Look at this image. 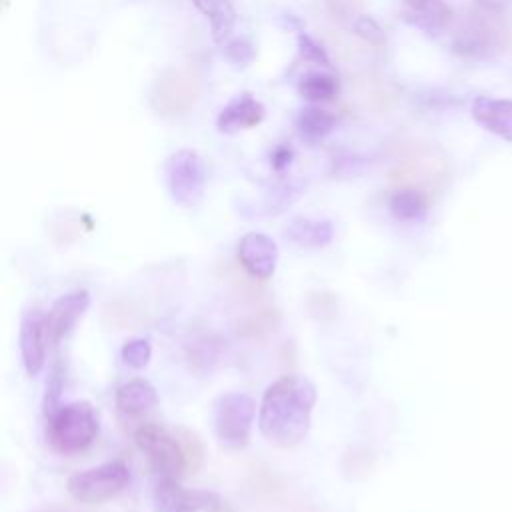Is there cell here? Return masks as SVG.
I'll list each match as a JSON object with an SVG mask.
<instances>
[{"mask_svg":"<svg viewBox=\"0 0 512 512\" xmlns=\"http://www.w3.org/2000/svg\"><path fill=\"white\" fill-rule=\"evenodd\" d=\"M176 436L180 440V446L184 450V458H186V468H190L192 472H196L202 464H204V444L202 440L186 428H178Z\"/></svg>","mask_w":512,"mask_h":512,"instance_id":"22","label":"cell"},{"mask_svg":"<svg viewBox=\"0 0 512 512\" xmlns=\"http://www.w3.org/2000/svg\"><path fill=\"white\" fill-rule=\"evenodd\" d=\"M256 416V402L244 392L222 394L214 402V434L218 442L230 450H240L248 444Z\"/></svg>","mask_w":512,"mask_h":512,"instance_id":"3","label":"cell"},{"mask_svg":"<svg viewBox=\"0 0 512 512\" xmlns=\"http://www.w3.org/2000/svg\"><path fill=\"white\" fill-rule=\"evenodd\" d=\"M336 126V116L324 108L318 106H308L302 108L296 116V128L302 138L316 142L328 136Z\"/></svg>","mask_w":512,"mask_h":512,"instance_id":"19","label":"cell"},{"mask_svg":"<svg viewBox=\"0 0 512 512\" xmlns=\"http://www.w3.org/2000/svg\"><path fill=\"white\" fill-rule=\"evenodd\" d=\"M316 386L300 374H286L274 380L260 402L258 428L274 446H298L312 424Z\"/></svg>","mask_w":512,"mask_h":512,"instance_id":"1","label":"cell"},{"mask_svg":"<svg viewBox=\"0 0 512 512\" xmlns=\"http://www.w3.org/2000/svg\"><path fill=\"white\" fill-rule=\"evenodd\" d=\"M292 162V150L288 146H278L272 152V166L274 170H284Z\"/></svg>","mask_w":512,"mask_h":512,"instance_id":"26","label":"cell"},{"mask_svg":"<svg viewBox=\"0 0 512 512\" xmlns=\"http://www.w3.org/2000/svg\"><path fill=\"white\" fill-rule=\"evenodd\" d=\"M50 344L48 328H46V312L42 310H26L20 318L18 346L20 358L26 374L30 378L38 376L46 364V348Z\"/></svg>","mask_w":512,"mask_h":512,"instance_id":"8","label":"cell"},{"mask_svg":"<svg viewBox=\"0 0 512 512\" xmlns=\"http://www.w3.org/2000/svg\"><path fill=\"white\" fill-rule=\"evenodd\" d=\"M336 90H338L336 80L330 74H322V72H310L302 76V80L298 82L300 96L312 102L330 100L336 94Z\"/></svg>","mask_w":512,"mask_h":512,"instance_id":"20","label":"cell"},{"mask_svg":"<svg viewBox=\"0 0 512 512\" xmlns=\"http://www.w3.org/2000/svg\"><path fill=\"white\" fill-rule=\"evenodd\" d=\"M128 484H130V468L120 460H112V462L72 474L66 482V488L74 500L86 502V504H98L114 498Z\"/></svg>","mask_w":512,"mask_h":512,"instance_id":"6","label":"cell"},{"mask_svg":"<svg viewBox=\"0 0 512 512\" xmlns=\"http://www.w3.org/2000/svg\"><path fill=\"white\" fill-rule=\"evenodd\" d=\"M218 504L212 492L182 488L174 478H160L154 488L156 512H210L216 510Z\"/></svg>","mask_w":512,"mask_h":512,"instance_id":"9","label":"cell"},{"mask_svg":"<svg viewBox=\"0 0 512 512\" xmlns=\"http://www.w3.org/2000/svg\"><path fill=\"white\" fill-rule=\"evenodd\" d=\"M354 32L360 36V38H364V40H368L370 44H382L384 42V30L378 26V22L374 20V18H370V16H360V18H356V22H354Z\"/></svg>","mask_w":512,"mask_h":512,"instance_id":"24","label":"cell"},{"mask_svg":"<svg viewBox=\"0 0 512 512\" xmlns=\"http://www.w3.org/2000/svg\"><path fill=\"white\" fill-rule=\"evenodd\" d=\"M262 118H264V106L250 92H240L220 110L216 118V126L220 132L232 134V132L246 130L260 124Z\"/></svg>","mask_w":512,"mask_h":512,"instance_id":"13","label":"cell"},{"mask_svg":"<svg viewBox=\"0 0 512 512\" xmlns=\"http://www.w3.org/2000/svg\"><path fill=\"white\" fill-rule=\"evenodd\" d=\"M286 238L300 248H324L334 238V226L330 220L294 218L286 226Z\"/></svg>","mask_w":512,"mask_h":512,"instance_id":"16","label":"cell"},{"mask_svg":"<svg viewBox=\"0 0 512 512\" xmlns=\"http://www.w3.org/2000/svg\"><path fill=\"white\" fill-rule=\"evenodd\" d=\"M120 356L126 366H130L134 370H142L152 358V346L146 338H132L122 344Z\"/></svg>","mask_w":512,"mask_h":512,"instance_id":"21","label":"cell"},{"mask_svg":"<svg viewBox=\"0 0 512 512\" xmlns=\"http://www.w3.org/2000/svg\"><path fill=\"white\" fill-rule=\"evenodd\" d=\"M114 402L122 414L138 416L156 406L158 394H156V388L148 380L134 378V380H128L126 384L118 386V390L114 394Z\"/></svg>","mask_w":512,"mask_h":512,"instance_id":"15","label":"cell"},{"mask_svg":"<svg viewBox=\"0 0 512 512\" xmlns=\"http://www.w3.org/2000/svg\"><path fill=\"white\" fill-rule=\"evenodd\" d=\"M90 306V294L86 290H74L54 300L46 312V328L50 344H58L78 324Z\"/></svg>","mask_w":512,"mask_h":512,"instance_id":"10","label":"cell"},{"mask_svg":"<svg viewBox=\"0 0 512 512\" xmlns=\"http://www.w3.org/2000/svg\"><path fill=\"white\" fill-rule=\"evenodd\" d=\"M238 258L254 278L268 280L278 264V246L262 232H248L240 238Z\"/></svg>","mask_w":512,"mask_h":512,"instance_id":"11","label":"cell"},{"mask_svg":"<svg viewBox=\"0 0 512 512\" xmlns=\"http://www.w3.org/2000/svg\"><path fill=\"white\" fill-rule=\"evenodd\" d=\"M298 52L308 62H314L320 66H330L326 50L308 34H298Z\"/></svg>","mask_w":512,"mask_h":512,"instance_id":"23","label":"cell"},{"mask_svg":"<svg viewBox=\"0 0 512 512\" xmlns=\"http://www.w3.org/2000/svg\"><path fill=\"white\" fill-rule=\"evenodd\" d=\"M472 118L480 128L512 142V100L476 96L472 102Z\"/></svg>","mask_w":512,"mask_h":512,"instance_id":"12","label":"cell"},{"mask_svg":"<svg viewBox=\"0 0 512 512\" xmlns=\"http://www.w3.org/2000/svg\"><path fill=\"white\" fill-rule=\"evenodd\" d=\"M98 432V414L86 400L60 404L46 412V440L64 456L88 450L98 438Z\"/></svg>","mask_w":512,"mask_h":512,"instance_id":"2","label":"cell"},{"mask_svg":"<svg viewBox=\"0 0 512 512\" xmlns=\"http://www.w3.org/2000/svg\"><path fill=\"white\" fill-rule=\"evenodd\" d=\"M404 18L428 34H438L448 26L452 10L444 0H406Z\"/></svg>","mask_w":512,"mask_h":512,"instance_id":"14","label":"cell"},{"mask_svg":"<svg viewBox=\"0 0 512 512\" xmlns=\"http://www.w3.org/2000/svg\"><path fill=\"white\" fill-rule=\"evenodd\" d=\"M136 446L146 454L152 468L160 474V478L180 480L186 468L184 450L176 434H170L166 428L154 422H146L134 432Z\"/></svg>","mask_w":512,"mask_h":512,"instance_id":"7","label":"cell"},{"mask_svg":"<svg viewBox=\"0 0 512 512\" xmlns=\"http://www.w3.org/2000/svg\"><path fill=\"white\" fill-rule=\"evenodd\" d=\"M164 176L170 198L182 206L192 208L196 206L206 188V170L202 158L188 148H180L172 152L164 162Z\"/></svg>","mask_w":512,"mask_h":512,"instance_id":"5","label":"cell"},{"mask_svg":"<svg viewBox=\"0 0 512 512\" xmlns=\"http://www.w3.org/2000/svg\"><path fill=\"white\" fill-rule=\"evenodd\" d=\"M192 4L208 18L216 42H222L232 32L236 12L228 0H192Z\"/></svg>","mask_w":512,"mask_h":512,"instance_id":"18","label":"cell"},{"mask_svg":"<svg viewBox=\"0 0 512 512\" xmlns=\"http://www.w3.org/2000/svg\"><path fill=\"white\" fill-rule=\"evenodd\" d=\"M226 54L230 60H234L236 64H246L252 60V48L248 42L244 40H234L226 46Z\"/></svg>","mask_w":512,"mask_h":512,"instance_id":"25","label":"cell"},{"mask_svg":"<svg viewBox=\"0 0 512 512\" xmlns=\"http://www.w3.org/2000/svg\"><path fill=\"white\" fill-rule=\"evenodd\" d=\"M388 210L398 220L414 222V220H422L426 216L428 200H426L424 192H420L418 188L402 186L390 194Z\"/></svg>","mask_w":512,"mask_h":512,"instance_id":"17","label":"cell"},{"mask_svg":"<svg viewBox=\"0 0 512 512\" xmlns=\"http://www.w3.org/2000/svg\"><path fill=\"white\" fill-rule=\"evenodd\" d=\"M200 78L190 66L166 68L152 86V108L162 116H182L198 100Z\"/></svg>","mask_w":512,"mask_h":512,"instance_id":"4","label":"cell"}]
</instances>
